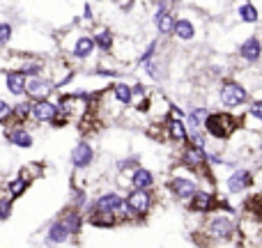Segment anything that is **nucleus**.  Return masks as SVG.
I'll return each mask as SVG.
<instances>
[{"instance_id":"1","label":"nucleus","mask_w":262,"mask_h":248,"mask_svg":"<svg viewBox=\"0 0 262 248\" xmlns=\"http://www.w3.org/2000/svg\"><path fill=\"white\" fill-rule=\"evenodd\" d=\"M58 49L60 55L74 62L76 67L81 64H90V72L99 64V49L95 44V37H92V30L88 28H69L62 35H58Z\"/></svg>"},{"instance_id":"2","label":"nucleus","mask_w":262,"mask_h":248,"mask_svg":"<svg viewBox=\"0 0 262 248\" xmlns=\"http://www.w3.org/2000/svg\"><path fill=\"white\" fill-rule=\"evenodd\" d=\"M207 23H209V16L205 12H200L198 7L180 5L172 39H175L177 44H182V46L200 44V41L205 39V35H207Z\"/></svg>"},{"instance_id":"3","label":"nucleus","mask_w":262,"mask_h":248,"mask_svg":"<svg viewBox=\"0 0 262 248\" xmlns=\"http://www.w3.org/2000/svg\"><path fill=\"white\" fill-rule=\"evenodd\" d=\"M251 90L235 76H228L223 81H219L216 85V101L223 110H230V113L242 115L246 110V106L251 104Z\"/></svg>"},{"instance_id":"4","label":"nucleus","mask_w":262,"mask_h":248,"mask_svg":"<svg viewBox=\"0 0 262 248\" xmlns=\"http://www.w3.org/2000/svg\"><path fill=\"white\" fill-rule=\"evenodd\" d=\"M205 133L209 136L212 143H219V145H228L232 140V136L242 129V115L237 113H230V110H212L205 122Z\"/></svg>"},{"instance_id":"5","label":"nucleus","mask_w":262,"mask_h":248,"mask_svg":"<svg viewBox=\"0 0 262 248\" xmlns=\"http://www.w3.org/2000/svg\"><path fill=\"white\" fill-rule=\"evenodd\" d=\"M200 189V179L193 170L175 163V168L170 170V175L166 177V191L182 205H189V200L198 193Z\"/></svg>"},{"instance_id":"6","label":"nucleus","mask_w":262,"mask_h":248,"mask_svg":"<svg viewBox=\"0 0 262 248\" xmlns=\"http://www.w3.org/2000/svg\"><path fill=\"white\" fill-rule=\"evenodd\" d=\"M124 198H127V207L120 214V221H140L152 212L154 202H157L154 189H129Z\"/></svg>"},{"instance_id":"7","label":"nucleus","mask_w":262,"mask_h":248,"mask_svg":"<svg viewBox=\"0 0 262 248\" xmlns=\"http://www.w3.org/2000/svg\"><path fill=\"white\" fill-rule=\"evenodd\" d=\"M232 216L235 214L223 212V209L209 214L205 221V235L214 241H230L237 235V221Z\"/></svg>"},{"instance_id":"8","label":"nucleus","mask_w":262,"mask_h":248,"mask_svg":"<svg viewBox=\"0 0 262 248\" xmlns=\"http://www.w3.org/2000/svg\"><path fill=\"white\" fill-rule=\"evenodd\" d=\"M223 189H226V195H230V198L251 193L255 189V168L239 166L235 170H230L223 177Z\"/></svg>"},{"instance_id":"9","label":"nucleus","mask_w":262,"mask_h":248,"mask_svg":"<svg viewBox=\"0 0 262 248\" xmlns=\"http://www.w3.org/2000/svg\"><path fill=\"white\" fill-rule=\"evenodd\" d=\"M237 62L244 64V67H255L262 62V35L260 32H251L244 39L237 44L235 49Z\"/></svg>"},{"instance_id":"10","label":"nucleus","mask_w":262,"mask_h":248,"mask_svg":"<svg viewBox=\"0 0 262 248\" xmlns=\"http://www.w3.org/2000/svg\"><path fill=\"white\" fill-rule=\"evenodd\" d=\"M175 21H177V9L161 7V5H154V7L149 9V23L154 26L157 37H161V39H172Z\"/></svg>"},{"instance_id":"11","label":"nucleus","mask_w":262,"mask_h":248,"mask_svg":"<svg viewBox=\"0 0 262 248\" xmlns=\"http://www.w3.org/2000/svg\"><path fill=\"white\" fill-rule=\"evenodd\" d=\"M26 85H28V76L18 69H0V90L5 97L18 101L26 99Z\"/></svg>"},{"instance_id":"12","label":"nucleus","mask_w":262,"mask_h":248,"mask_svg":"<svg viewBox=\"0 0 262 248\" xmlns=\"http://www.w3.org/2000/svg\"><path fill=\"white\" fill-rule=\"evenodd\" d=\"M97 161V149L88 138H81L69 152V163L76 172H88Z\"/></svg>"},{"instance_id":"13","label":"nucleus","mask_w":262,"mask_h":248,"mask_svg":"<svg viewBox=\"0 0 262 248\" xmlns=\"http://www.w3.org/2000/svg\"><path fill=\"white\" fill-rule=\"evenodd\" d=\"M177 163L184 168H189V170H193L195 175H200V172H205L209 168V161H207V149L205 147H195V145H184V147L180 149V154H177Z\"/></svg>"},{"instance_id":"14","label":"nucleus","mask_w":262,"mask_h":248,"mask_svg":"<svg viewBox=\"0 0 262 248\" xmlns=\"http://www.w3.org/2000/svg\"><path fill=\"white\" fill-rule=\"evenodd\" d=\"M124 207H127V198H124L122 191L118 189H108V191H101L95 200H92V207L95 212H108V214H122ZM88 209V212H90Z\"/></svg>"},{"instance_id":"15","label":"nucleus","mask_w":262,"mask_h":248,"mask_svg":"<svg viewBox=\"0 0 262 248\" xmlns=\"http://www.w3.org/2000/svg\"><path fill=\"white\" fill-rule=\"evenodd\" d=\"M189 212L200 214V216H209V214L219 212V191L216 189H205L200 186L198 193L189 200Z\"/></svg>"},{"instance_id":"16","label":"nucleus","mask_w":262,"mask_h":248,"mask_svg":"<svg viewBox=\"0 0 262 248\" xmlns=\"http://www.w3.org/2000/svg\"><path fill=\"white\" fill-rule=\"evenodd\" d=\"M232 16L239 26H260L262 23V7L260 0H237L232 5Z\"/></svg>"},{"instance_id":"17","label":"nucleus","mask_w":262,"mask_h":248,"mask_svg":"<svg viewBox=\"0 0 262 248\" xmlns=\"http://www.w3.org/2000/svg\"><path fill=\"white\" fill-rule=\"evenodd\" d=\"M58 115H60V106H58V99H53V97L32 101V122L35 124L51 126L58 120Z\"/></svg>"},{"instance_id":"18","label":"nucleus","mask_w":262,"mask_h":248,"mask_svg":"<svg viewBox=\"0 0 262 248\" xmlns=\"http://www.w3.org/2000/svg\"><path fill=\"white\" fill-rule=\"evenodd\" d=\"M58 95V87H55L53 78L49 74H41V76H30L26 85V97L32 101L37 99H49V97Z\"/></svg>"},{"instance_id":"19","label":"nucleus","mask_w":262,"mask_h":248,"mask_svg":"<svg viewBox=\"0 0 262 248\" xmlns=\"http://www.w3.org/2000/svg\"><path fill=\"white\" fill-rule=\"evenodd\" d=\"M161 122L166 126V140H170V145H175L177 149H182L184 145L191 143V129L186 124V120L163 118Z\"/></svg>"},{"instance_id":"20","label":"nucleus","mask_w":262,"mask_h":248,"mask_svg":"<svg viewBox=\"0 0 262 248\" xmlns=\"http://www.w3.org/2000/svg\"><path fill=\"white\" fill-rule=\"evenodd\" d=\"M5 140L16 149H32L37 138L26 124H9L5 126Z\"/></svg>"},{"instance_id":"21","label":"nucleus","mask_w":262,"mask_h":248,"mask_svg":"<svg viewBox=\"0 0 262 248\" xmlns=\"http://www.w3.org/2000/svg\"><path fill=\"white\" fill-rule=\"evenodd\" d=\"M108 99L113 104H118V108H122V110L131 108L134 106V83L124 81V78L113 81L108 85Z\"/></svg>"},{"instance_id":"22","label":"nucleus","mask_w":262,"mask_h":248,"mask_svg":"<svg viewBox=\"0 0 262 248\" xmlns=\"http://www.w3.org/2000/svg\"><path fill=\"white\" fill-rule=\"evenodd\" d=\"M92 37H95V44H97V49H99V55H113L115 53L118 35H115L108 26L97 23V26L92 28Z\"/></svg>"},{"instance_id":"23","label":"nucleus","mask_w":262,"mask_h":248,"mask_svg":"<svg viewBox=\"0 0 262 248\" xmlns=\"http://www.w3.org/2000/svg\"><path fill=\"white\" fill-rule=\"evenodd\" d=\"M242 129L262 133V97H253L246 110L242 113Z\"/></svg>"},{"instance_id":"24","label":"nucleus","mask_w":262,"mask_h":248,"mask_svg":"<svg viewBox=\"0 0 262 248\" xmlns=\"http://www.w3.org/2000/svg\"><path fill=\"white\" fill-rule=\"evenodd\" d=\"M32 182H35V177H32L26 168H21L12 179H7V184H5V193H7L12 200H18L32 186Z\"/></svg>"},{"instance_id":"25","label":"nucleus","mask_w":262,"mask_h":248,"mask_svg":"<svg viewBox=\"0 0 262 248\" xmlns=\"http://www.w3.org/2000/svg\"><path fill=\"white\" fill-rule=\"evenodd\" d=\"M72 239V232H69L67 223L62 218H55L49 228H46V235H44V244L46 246H62Z\"/></svg>"},{"instance_id":"26","label":"nucleus","mask_w":262,"mask_h":248,"mask_svg":"<svg viewBox=\"0 0 262 248\" xmlns=\"http://www.w3.org/2000/svg\"><path fill=\"white\" fill-rule=\"evenodd\" d=\"M140 69H143V74H145V76H147L152 83H163V81H168V74H170L168 60H163L161 55H157L154 60L145 62Z\"/></svg>"},{"instance_id":"27","label":"nucleus","mask_w":262,"mask_h":248,"mask_svg":"<svg viewBox=\"0 0 262 248\" xmlns=\"http://www.w3.org/2000/svg\"><path fill=\"white\" fill-rule=\"evenodd\" d=\"M129 184H131V189H154L157 186V175L149 168L138 166L129 175Z\"/></svg>"},{"instance_id":"28","label":"nucleus","mask_w":262,"mask_h":248,"mask_svg":"<svg viewBox=\"0 0 262 248\" xmlns=\"http://www.w3.org/2000/svg\"><path fill=\"white\" fill-rule=\"evenodd\" d=\"M184 5L198 7L200 12H205L207 16H221V14H226L230 0H184Z\"/></svg>"},{"instance_id":"29","label":"nucleus","mask_w":262,"mask_h":248,"mask_svg":"<svg viewBox=\"0 0 262 248\" xmlns=\"http://www.w3.org/2000/svg\"><path fill=\"white\" fill-rule=\"evenodd\" d=\"M209 113H212V108H209V106H205V104L193 106L191 110H186V124H189V129L191 131H193V129H203L205 122H207V118H209Z\"/></svg>"},{"instance_id":"30","label":"nucleus","mask_w":262,"mask_h":248,"mask_svg":"<svg viewBox=\"0 0 262 248\" xmlns=\"http://www.w3.org/2000/svg\"><path fill=\"white\" fill-rule=\"evenodd\" d=\"M88 223L95 228H113L120 223V216L118 214H108V212H95V209H90L88 212Z\"/></svg>"},{"instance_id":"31","label":"nucleus","mask_w":262,"mask_h":248,"mask_svg":"<svg viewBox=\"0 0 262 248\" xmlns=\"http://www.w3.org/2000/svg\"><path fill=\"white\" fill-rule=\"evenodd\" d=\"M32 122V99H18L14 101V122L12 124H28Z\"/></svg>"},{"instance_id":"32","label":"nucleus","mask_w":262,"mask_h":248,"mask_svg":"<svg viewBox=\"0 0 262 248\" xmlns=\"http://www.w3.org/2000/svg\"><path fill=\"white\" fill-rule=\"evenodd\" d=\"M161 37H152V39L147 41V44L143 46V51H140L138 60H136V69H140L145 62H149V60H154L159 55V51H161Z\"/></svg>"},{"instance_id":"33","label":"nucleus","mask_w":262,"mask_h":248,"mask_svg":"<svg viewBox=\"0 0 262 248\" xmlns=\"http://www.w3.org/2000/svg\"><path fill=\"white\" fill-rule=\"evenodd\" d=\"M60 218H62V221L67 223V228H69V232H72V237H76L78 232H81V228H83V223H85V218H88V216H83L81 209L72 207V209H67V212H64Z\"/></svg>"},{"instance_id":"34","label":"nucleus","mask_w":262,"mask_h":248,"mask_svg":"<svg viewBox=\"0 0 262 248\" xmlns=\"http://www.w3.org/2000/svg\"><path fill=\"white\" fill-rule=\"evenodd\" d=\"M138 166H140V159L136 156V154H131V156H120L118 161L113 163L115 175H118V177H129Z\"/></svg>"},{"instance_id":"35","label":"nucleus","mask_w":262,"mask_h":248,"mask_svg":"<svg viewBox=\"0 0 262 248\" xmlns=\"http://www.w3.org/2000/svg\"><path fill=\"white\" fill-rule=\"evenodd\" d=\"M76 23H81L83 28H88V30H92V28L97 26V14H95V5L90 3V0H85L81 7V16L76 18Z\"/></svg>"},{"instance_id":"36","label":"nucleus","mask_w":262,"mask_h":248,"mask_svg":"<svg viewBox=\"0 0 262 248\" xmlns=\"http://www.w3.org/2000/svg\"><path fill=\"white\" fill-rule=\"evenodd\" d=\"M14 37H16V26L12 21H0V51H7Z\"/></svg>"},{"instance_id":"37","label":"nucleus","mask_w":262,"mask_h":248,"mask_svg":"<svg viewBox=\"0 0 262 248\" xmlns=\"http://www.w3.org/2000/svg\"><path fill=\"white\" fill-rule=\"evenodd\" d=\"M14 122V104L0 95V126H9Z\"/></svg>"},{"instance_id":"38","label":"nucleus","mask_w":262,"mask_h":248,"mask_svg":"<svg viewBox=\"0 0 262 248\" xmlns=\"http://www.w3.org/2000/svg\"><path fill=\"white\" fill-rule=\"evenodd\" d=\"M16 200H12L7 193H0V221H7L12 216V207Z\"/></svg>"},{"instance_id":"39","label":"nucleus","mask_w":262,"mask_h":248,"mask_svg":"<svg viewBox=\"0 0 262 248\" xmlns=\"http://www.w3.org/2000/svg\"><path fill=\"white\" fill-rule=\"evenodd\" d=\"M149 5H161V7H172V9H177V5H182L180 0H149Z\"/></svg>"},{"instance_id":"40","label":"nucleus","mask_w":262,"mask_h":248,"mask_svg":"<svg viewBox=\"0 0 262 248\" xmlns=\"http://www.w3.org/2000/svg\"><path fill=\"white\" fill-rule=\"evenodd\" d=\"M115 3H118V5H120V7L129 9V7H131V5H134V3H136V0H115Z\"/></svg>"},{"instance_id":"41","label":"nucleus","mask_w":262,"mask_h":248,"mask_svg":"<svg viewBox=\"0 0 262 248\" xmlns=\"http://www.w3.org/2000/svg\"><path fill=\"white\" fill-rule=\"evenodd\" d=\"M258 166H262V156H260V161H258Z\"/></svg>"},{"instance_id":"42","label":"nucleus","mask_w":262,"mask_h":248,"mask_svg":"<svg viewBox=\"0 0 262 248\" xmlns=\"http://www.w3.org/2000/svg\"><path fill=\"white\" fill-rule=\"evenodd\" d=\"M0 193H3V186H0Z\"/></svg>"},{"instance_id":"43","label":"nucleus","mask_w":262,"mask_h":248,"mask_svg":"<svg viewBox=\"0 0 262 248\" xmlns=\"http://www.w3.org/2000/svg\"><path fill=\"white\" fill-rule=\"evenodd\" d=\"M99 3H104V0H99Z\"/></svg>"}]
</instances>
